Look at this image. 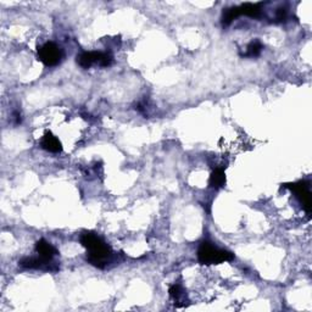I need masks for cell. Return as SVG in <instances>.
<instances>
[{"label": "cell", "instance_id": "obj_1", "mask_svg": "<svg viewBox=\"0 0 312 312\" xmlns=\"http://www.w3.org/2000/svg\"><path fill=\"white\" fill-rule=\"evenodd\" d=\"M81 244L87 249V261L98 268H105L111 260V248L95 233L85 232L80 238Z\"/></svg>", "mask_w": 312, "mask_h": 312}, {"label": "cell", "instance_id": "obj_2", "mask_svg": "<svg viewBox=\"0 0 312 312\" xmlns=\"http://www.w3.org/2000/svg\"><path fill=\"white\" fill-rule=\"evenodd\" d=\"M234 255L230 251L218 249L209 242L201 243L198 249V260L203 265H218L222 262L232 261Z\"/></svg>", "mask_w": 312, "mask_h": 312}, {"label": "cell", "instance_id": "obj_3", "mask_svg": "<svg viewBox=\"0 0 312 312\" xmlns=\"http://www.w3.org/2000/svg\"><path fill=\"white\" fill-rule=\"evenodd\" d=\"M77 62L81 67L89 68L93 65H99L102 67H109L114 62L112 55L100 51H85L77 56Z\"/></svg>", "mask_w": 312, "mask_h": 312}, {"label": "cell", "instance_id": "obj_4", "mask_svg": "<svg viewBox=\"0 0 312 312\" xmlns=\"http://www.w3.org/2000/svg\"><path fill=\"white\" fill-rule=\"evenodd\" d=\"M63 56L62 50L53 42L45 43L38 49L39 60L48 67H53L61 61Z\"/></svg>", "mask_w": 312, "mask_h": 312}, {"label": "cell", "instance_id": "obj_5", "mask_svg": "<svg viewBox=\"0 0 312 312\" xmlns=\"http://www.w3.org/2000/svg\"><path fill=\"white\" fill-rule=\"evenodd\" d=\"M20 266L24 268H28V270H44V271H51V272H56L59 270V266L53 260H49L43 258V256H38V258H24L19 262Z\"/></svg>", "mask_w": 312, "mask_h": 312}, {"label": "cell", "instance_id": "obj_6", "mask_svg": "<svg viewBox=\"0 0 312 312\" xmlns=\"http://www.w3.org/2000/svg\"><path fill=\"white\" fill-rule=\"evenodd\" d=\"M291 192H294L297 196V199L300 200V203L302 204V207L306 211L307 215L311 213V192H310V186H308L307 182L305 181H300L296 182V183H291V184H287L285 186Z\"/></svg>", "mask_w": 312, "mask_h": 312}, {"label": "cell", "instance_id": "obj_7", "mask_svg": "<svg viewBox=\"0 0 312 312\" xmlns=\"http://www.w3.org/2000/svg\"><path fill=\"white\" fill-rule=\"evenodd\" d=\"M40 145H42V148L44 150H47V151L49 152H60L62 150V145L61 143H60V140L57 139L55 135L51 134L50 132L45 133L44 137L42 138V140H40Z\"/></svg>", "mask_w": 312, "mask_h": 312}, {"label": "cell", "instance_id": "obj_8", "mask_svg": "<svg viewBox=\"0 0 312 312\" xmlns=\"http://www.w3.org/2000/svg\"><path fill=\"white\" fill-rule=\"evenodd\" d=\"M238 8L239 16H249L254 17V19H259L261 17V4H251V3H245V4L241 5Z\"/></svg>", "mask_w": 312, "mask_h": 312}, {"label": "cell", "instance_id": "obj_9", "mask_svg": "<svg viewBox=\"0 0 312 312\" xmlns=\"http://www.w3.org/2000/svg\"><path fill=\"white\" fill-rule=\"evenodd\" d=\"M36 251L43 258L53 260L54 256L57 255V250L55 249L50 243H48L44 239H40L36 244Z\"/></svg>", "mask_w": 312, "mask_h": 312}, {"label": "cell", "instance_id": "obj_10", "mask_svg": "<svg viewBox=\"0 0 312 312\" xmlns=\"http://www.w3.org/2000/svg\"><path fill=\"white\" fill-rule=\"evenodd\" d=\"M224 183H226V173H224L223 169L218 167V169H216L215 171L211 173L209 184L211 188L218 189V188L223 187Z\"/></svg>", "mask_w": 312, "mask_h": 312}, {"label": "cell", "instance_id": "obj_11", "mask_svg": "<svg viewBox=\"0 0 312 312\" xmlns=\"http://www.w3.org/2000/svg\"><path fill=\"white\" fill-rule=\"evenodd\" d=\"M239 17L238 14V8H228L226 10H223V14H222V25L223 26H229L234 20Z\"/></svg>", "mask_w": 312, "mask_h": 312}, {"label": "cell", "instance_id": "obj_12", "mask_svg": "<svg viewBox=\"0 0 312 312\" xmlns=\"http://www.w3.org/2000/svg\"><path fill=\"white\" fill-rule=\"evenodd\" d=\"M262 51V44L260 42H253L248 45L247 53L244 54V56L247 57H256L261 54Z\"/></svg>", "mask_w": 312, "mask_h": 312}, {"label": "cell", "instance_id": "obj_13", "mask_svg": "<svg viewBox=\"0 0 312 312\" xmlns=\"http://www.w3.org/2000/svg\"><path fill=\"white\" fill-rule=\"evenodd\" d=\"M169 293H170V296H171V299L173 300V301H176L175 304L178 305V302H180L182 295H183V290H182L181 285L180 284H173L172 287L170 288Z\"/></svg>", "mask_w": 312, "mask_h": 312}]
</instances>
